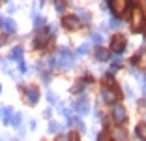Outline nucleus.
I'll return each instance as SVG.
<instances>
[{
	"label": "nucleus",
	"mask_w": 146,
	"mask_h": 141,
	"mask_svg": "<svg viewBox=\"0 0 146 141\" xmlns=\"http://www.w3.org/2000/svg\"><path fill=\"white\" fill-rule=\"evenodd\" d=\"M92 42H94V43H98V45H99V43L103 42V38H101L99 34H92Z\"/></svg>",
	"instance_id": "393cba45"
},
{
	"label": "nucleus",
	"mask_w": 146,
	"mask_h": 141,
	"mask_svg": "<svg viewBox=\"0 0 146 141\" xmlns=\"http://www.w3.org/2000/svg\"><path fill=\"white\" fill-rule=\"evenodd\" d=\"M54 62H56V66H60V68H71L73 62H75V58H73V55H71L69 49L62 47L60 51H58V55L54 56Z\"/></svg>",
	"instance_id": "f257e3e1"
},
{
	"label": "nucleus",
	"mask_w": 146,
	"mask_h": 141,
	"mask_svg": "<svg viewBox=\"0 0 146 141\" xmlns=\"http://www.w3.org/2000/svg\"><path fill=\"white\" fill-rule=\"evenodd\" d=\"M52 36V32L51 30H41V32H38V36H36V47H43L45 45V43L49 42V38H51Z\"/></svg>",
	"instance_id": "423d86ee"
},
{
	"label": "nucleus",
	"mask_w": 146,
	"mask_h": 141,
	"mask_svg": "<svg viewBox=\"0 0 146 141\" xmlns=\"http://www.w3.org/2000/svg\"><path fill=\"white\" fill-rule=\"evenodd\" d=\"M4 43H6V38L2 36V38H0V45H4Z\"/></svg>",
	"instance_id": "2f4dec72"
},
{
	"label": "nucleus",
	"mask_w": 146,
	"mask_h": 141,
	"mask_svg": "<svg viewBox=\"0 0 146 141\" xmlns=\"http://www.w3.org/2000/svg\"><path fill=\"white\" fill-rule=\"evenodd\" d=\"M47 100L52 103V105H56V98H54V94H52V92H47Z\"/></svg>",
	"instance_id": "bb28decb"
},
{
	"label": "nucleus",
	"mask_w": 146,
	"mask_h": 141,
	"mask_svg": "<svg viewBox=\"0 0 146 141\" xmlns=\"http://www.w3.org/2000/svg\"><path fill=\"white\" fill-rule=\"evenodd\" d=\"M2 28H4L6 34H13V32L17 30V25H15V21H13V19H4V25H2Z\"/></svg>",
	"instance_id": "9b49d317"
},
{
	"label": "nucleus",
	"mask_w": 146,
	"mask_h": 141,
	"mask_svg": "<svg viewBox=\"0 0 146 141\" xmlns=\"http://www.w3.org/2000/svg\"><path fill=\"white\" fill-rule=\"evenodd\" d=\"M77 19H79V21H86V23H88V21H90V13H88V11H84V9H79V15H77Z\"/></svg>",
	"instance_id": "f3484780"
},
{
	"label": "nucleus",
	"mask_w": 146,
	"mask_h": 141,
	"mask_svg": "<svg viewBox=\"0 0 146 141\" xmlns=\"http://www.w3.org/2000/svg\"><path fill=\"white\" fill-rule=\"evenodd\" d=\"M137 134L142 141H146V124H139L137 126Z\"/></svg>",
	"instance_id": "6ab92c4d"
},
{
	"label": "nucleus",
	"mask_w": 146,
	"mask_h": 141,
	"mask_svg": "<svg viewBox=\"0 0 146 141\" xmlns=\"http://www.w3.org/2000/svg\"><path fill=\"white\" fill-rule=\"evenodd\" d=\"M9 58L17 60V62H23V47H15L11 51V55H9Z\"/></svg>",
	"instance_id": "4468645a"
},
{
	"label": "nucleus",
	"mask_w": 146,
	"mask_h": 141,
	"mask_svg": "<svg viewBox=\"0 0 146 141\" xmlns=\"http://www.w3.org/2000/svg\"><path fill=\"white\" fill-rule=\"evenodd\" d=\"M69 141H79V134H73V132H71V136H69Z\"/></svg>",
	"instance_id": "c756f323"
},
{
	"label": "nucleus",
	"mask_w": 146,
	"mask_h": 141,
	"mask_svg": "<svg viewBox=\"0 0 146 141\" xmlns=\"http://www.w3.org/2000/svg\"><path fill=\"white\" fill-rule=\"evenodd\" d=\"M96 56H98V60H101V62H107V60H109V51H105V49H99Z\"/></svg>",
	"instance_id": "a211bd4d"
},
{
	"label": "nucleus",
	"mask_w": 146,
	"mask_h": 141,
	"mask_svg": "<svg viewBox=\"0 0 146 141\" xmlns=\"http://www.w3.org/2000/svg\"><path fill=\"white\" fill-rule=\"evenodd\" d=\"M8 9H9V13H11L13 9H15V4H8Z\"/></svg>",
	"instance_id": "7c9ffc66"
},
{
	"label": "nucleus",
	"mask_w": 146,
	"mask_h": 141,
	"mask_svg": "<svg viewBox=\"0 0 146 141\" xmlns=\"http://www.w3.org/2000/svg\"><path fill=\"white\" fill-rule=\"evenodd\" d=\"M21 120H23L21 113H15V115H13V120H11V124H13V126H21Z\"/></svg>",
	"instance_id": "5701e85b"
},
{
	"label": "nucleus",
	"mask_w": 146,
	"mask_h": 141,
	"mask_svg": "<svg viewBox=\"0 0 146 141\" xmlns=\"http://www.w3.org/2000/svg\"><path fill=\"white\" fill-rule=\"evenodd\" d=\"M54 8L58 9V11H62V9L66 8V4H64V2H56V4H54Z\"/></svg>",
	"instance_id": "cd10ccee"
},
{
	"label": "nucleus",
	"mask_w": 146,
	"mask_h": 141,
	"mask_svg": "<svg viewBox=\"0 0 146 141\" xmlns=\"http://www.w3.org/2000/svg\"><path fill=\"white\" fill-rule=\"evenodd\" d=\"M84 85H86L84 81H77L75 85L71 87V92H75V94H77V92H81V90H82V87H84Z\"/></svg>",
	"instance_id": "aec40b11"
},
{
	"label": "nucleus",
	"mask_w": 146,
	"mask_h": 141,
	"mask_svg": "<svg viewBox=\"0 0 146 141\" xmlns=\"http://www.w3.org/2000/svg\"><path fill=\"white\" fill-rule=\"evenodd\" d=\"M0 6H2V2H0Z\"/></svg>",
	"instance_id": "e433bc0d"
},
{
	"label": "nucleus",
	"mask_w": 146,
	"mask_h": 141,
	"mask_svg": "<svg viewBox=\"0 0 146 141\" xmlns=\"http://www.w3.org/2000/svg\"><path fill=\"white\" fill-rule=\"evenodd\" d=\"M2 25H4V19L0 17V28H2Z\"/></svg>",
	"instance_id": "72a5a7b5"
},
{
	"label": "nucleus",
	"mask_w": 146,
	"mask_h": 141,
	"mask_svg": "<svg viewBox=\"0 0 146 141\" xmlns=\"http://www.w3.org/2000/svg\"><path fill=\"white\" fill-rule=\"evenodd\" d=\"M68 124H69V126H77L81 132H84V130H86V128H84V124H82L81 120L77 119V117H69V119H68Z\"/></svg>",
	"instance_id": "2eb2a0df"
},
{
	"label": "nucleus",
	"mask_w": 146,
	"mask_h": 141,
	"mask_svg": "<svg viewBox=\"0 0 146 141\" xmlns=\"http://www.w3.org/2000/svg\"><path fill=\"white\" fill-rule=\"evenodd\" d=\"M34 25H36V28H39V26L45 25V19L43 17H34Z\"/></svg>",
	"instance_id": "b1692460"
},
{
	"label": "nucleus",
	"mask_w": 146,
	"mask_h": 141,
	"mask_svg": "<svg viewBox=\"0 0 146 141\" xmlns=\"http://www.w3.org/2000/svg\"><path fill=\"white\" fill-rule=\"evenodd\" d=\"M101 100H103L105 103H114L116 102V92L112 89H101Z\"/></svg>",
	"instance_id": "39448f33"
},
{
	"label": "nucleus",
	"mask_w": 146,
	"mask_h": 141,
	"mask_svg": "<svg viewBox=\"0 0 146 141\" xmlns=\"http://www.w3.org/2000/svg\"><path fill=\"white\" fill-rule=\"evenodd\" d=\"M109 26H111V28H120V26H122V23H120V19L112 17L111 21H109Z\"/></svg>",
	"instance_id": "412c9836"
},
{
	"label": "nucleus",
	"mask_w": 146,
	"mask_h": 141,
	"mask_svg": "<svg viewBox=\"0 0 146 141\" xmlns=\"http://www.w3.org/2000/svg\"><path fill=\"white\" fill-rule=\"evenodd\" d=\"M64 26H68V28H79L81 26V21H79L77 17H66L64 19Z\"/></svg>",
	"instance_id": "f8f14e48"
},
{
	"label": "nucleus",
	"mask_w": 146,
	"mask_h": 141,
	"mask_svg": "<svg viewBox=\"0 0 146 141\" xmlns=\"http://www.w3.org/2000/svg\"><path fill=\"white\" fill-rule=\"evenodd\" d=\"M60 141H66V139H64V137H62V139H60Z\"/></svg>",
	"instance_id": "c9c22d12"
},
{
	"label": "nucleus",
	"mask_w": 146,
	"mask_h": 141,
	"mask_svg": "<svg viewBox=\"0 0 146 141\" xmlns=\"http://www.w3.org/2000/svg\"><path fill=\"white\" fill-rule=\"evenodd\" d=\"M112 117H114V120L118 124L125 122V119H127V113H125V107L122 105V103H116L114 107H112Z\"/></svg>",
	"instance_id": "7ed1b4c3"
},
{
	"label": "nucleus",
	"mask_w": 146,
	"mask_h": 141,
	"mask_svg": "<svg viewBox=\"0 0 146 141\" xmlns=\"http://www.w3.org/2000/svg\"><path fill=\"white\" fill-rule=\"evenodd\" d=\"M88 51H90V43H82V45L77 49L79 55H84V53H88Z\"/></svg>",
	"instance_id": "4be33fe9"
},
{
	"label": "nucleus",
	"mask_w": 146,
	"mask_h": 141,
	"mask_svg": "<svg viewBox=\"0 0 146 141\" xmlns=\"http://www.w3.org/2000/svg\"><path fill=\"white\" fill-rule=\"evenodd\" d=\"M60 132H62V126L54 120H51L49 122V134H60Z\"/></svg>",
	"instance_id": "dca6fc26"
},
{
	"label": "nucleus",
	"mask_w": 146,
	"mask_h": 141,
	"mask_svg": "<svg viewBox=\"0 0 146 141\" xmlns=\"http://www.w3.org/2000/svg\"><path fill=\"white\" fill-rule=\"evenodd\" d=\"M73 107H75V111H77L79 115H88V111H90V105H88L86 96H81V98H79V102L73 103Z\"/></svg>",
	"instance_id": "20e7f679"
},
{
	"label": "nucleus",
	"mask_w": 146,
	"mask_h": 141,
	"mask_svg": "<svg viewBox=\"0 0 146 141\" xmlns=\"http://www.w3.org/2000/svg\"><path fill=\"white\" fill-rule=\"evenodd\" d=\"M13 115H15V113L11 111V107H4V115H2V122L4 124H11V120H13Z\"/></svg>",
	"instance_id": "ddd939ff"
},
{
	"label": "nucleus",
	"mask_w": 146,
	"mask_h": 141,
	"mask_svg": "<svg viewBox=\"0 0 146 141\" xmlns=\"http://www.w3.org/2000/svg\"><path fill=\"white\" fill-rule=\"evenodd\" d=\"M26 100H28V103H30V105H36V103H38L39 92H38V89H36V87H28V89H26Z\"/></svg>",
	"instance_id": "0eeeda50"
},
{
	"label": "nucleus",
	"mask_w": 146,
	"mask_h": 141,
	"mask_svg": "<svg viewBox=\"0 0 146 141\" xmlns=\"http://www.w3.org/2000/svg\"><path fill=\"white\" fill-rule=\"evenodd\" d=\"M125 47V40L122 38V36H116V38H112V51L114 53H122Z\"/></svg>",
	"instance_id": "6e6552de"
},
{
	"label": "nucleus",
	"mask_w": 146,
	"mask_h": 141,
	"mask_svg": "<svg viewBox=\"0 0 146 141\" xmlns=\"http://www.w3.org/2000/svg\"><path fill=\"white\" fill-rule=\"evenodd\" d=\"M112 139L114 141H127V132L122 126H118V128L112 130Z\"/></svg>",
	"instance_id": "9d476101"
},
{
	"label": "nucleus",
	"mask_w": 146,
	"mask_h": 141,
	"mask_svg": "<svg viewBox=\"0 0 146 141\" xmlns=\"http://www.w3.org/2000/svg\"><path fill=\"white\" fill-rule=\"evenodd\" d=\"M99 141H111V136H109L107 132H101V136H99Z\"/></svg>",
	"instance_id": "a878e982"
},
{
	"label": "nucleus",
	"mask_w": 146,
	"mask_h": 141,
	"mask_svg": "<svg viewBox=\"0 0 146 141\" xmlns=\"http://www.w3.org/2000/svg\"><path fill=\"white\" fill-rule=\"evenodd\" d=\"M2 115H4V107L0 105V119H2Z\"/></svg>",
	"instance_id": "473e14b6"
},
{
	"label": "nucleus",
	"mask_w": 146,
	"mask_h": 141,
	"mask_svg": "<svg viewBox=\"0 0 146 141\" xmlns=\"http://www.w3.org/2000/svg\"><path fill=\"white\" fill-rule=\"evenodd\" d=\"M0 92H2V85H0Z\"/></svg>",
	"instance_id": "f704fd0d"
},
{
	"label": "nucleus",
	"mask_w": 146,
	"mask_h": 141,
	"mask_svg": "<svg viewBox=\"0 0 146 141\" xmlns=\"http://www.w3.org/2000/svg\"><path fill=\"white\" fill-rule=\"evenodd\" d=\"M144 25H146L144 13H142L139 8H135V9H133V13H131V28L139 32V30H142V28H144Z\"/></svg>",
	"instance_id": "f03ea898"
},
{
	"label": "nucleus",
	"mask_w": 146,
	"mask_h": 141,
	"mask_svg": "<svg viewBox=\"0 0 146 141\" xmlns=\"http://www.w3.org/2000/svg\"><path fill=\"white\" fill-rule=\"evenodd\" d=\"M109 6L114 9V13H124L125 9L129 8V4H127V2H124V0H116V2H111Z\"/></svg>",
	"instance_id": "1a4fd4ad"
},
{
	"label": "nucleus",
	"mask_w": 146,
	"mask_h": 141,
	"mask_svg": "<svg viewBox=\"0 0 146 141\" xmlns=\"http://www.w3.org/2000/svg\"><path fill=\"white\" fill-rule=\"evenodd\" d=\"M19 70H21L23 73H26V72H28V68H26V64H25V62H19Z\"/></svg>",
	"instance_id": "c85d7f7f"
}]
</instances>
